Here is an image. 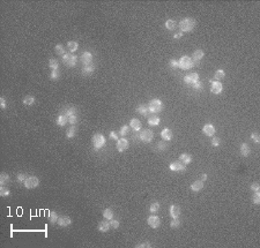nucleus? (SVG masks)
Here are the masks:
<instances>
[{"instance_id": "26", "label": "nucleus", "mask_w": 260, "mask_h": 248, "mask_svg": "<svg viewBox=\"0 0 260 248\" xmlns=\"http://www.w3.org/2000/svg\"><path fill=\"white\" fill-rule=\"evenodd\" d=\"M137 112L140 113L141 115H148L149 114V109H148V105H145V104H141L137 108Z\"/></svg>"}, {"instance_id": "20", "label": "nucleus", "mask_w": 260, "mask_h": 248, "mask_svg": "<svg viewBox=\"0 0 260 248\" xmlns=\"http://www.w3.org/2000/svg\"><path fill=\"white\" fill-rule=\"evenodd\" d=\"M204 51L202 50H195L194 52H193V54H192V60H193V62H199L202 58H204Z\"/></svg>"}, {"instance_id": "54", "label": "nucleus", "mask_w": 260, "mask_h": 248, "mask_svg": "<svg viewBox=\"0 0 260 248\" xmlns=\"http://www.w3.org/2000/svg\"><path fill=\"white\" fill-rule=\"evenodd\" d=\"M135 247L137 248H143V247L149 248V247H151V245L149 244V242H143V244H139V245H137Z\"/></svg>"}, {"instance_id": "33", "label": "nucleus", "mask_w": 260, "mask_h": 248, "mask_svg": "<svg viewBox=\"0 0 260 248\" xmlns=\"http://www.w3.org/2000/svg\"><path fill=\"white\" fill-rule=\"evenodd\" d=\"M58 218H59V216H58V214L55 211H50L49 212V221H50V223L55 224V223L58 221Z\"/></svg>"}, {"instance_id": "48", "label": "nucleus", "mask_w": 260, "mask_h": 248, "mask_svg": "<svg viewBox=\"0 0 260 248\" xmlns=\"http://www.w3.org/2000/svg\"><path fill=\"white\" fill-rule=\"evenodd\" d=\"M169 65H170V67L171 68H174V69H176L179 67V65H178V61L176 60V59H171L170 61H169Z\"/></svg>"}, {"instance_id": "29", "label": "nucleus", "mask_w": 260, "mask_h": 248, "mask_svg": "<svg viewBox=\"0 0 260 248\" xmlns=\"http://www.w3.org/2000/svg\"><path fill=\"white\" fill-rule=\"evenodd\" d=\"M67 47H68L69 52L73 53V52H75V51L79 49V44H78V42H75V41H69L68 43H67Z\"/></svg>"}, {"instance_id": "49", "label": "nucleus", "mask_w": 260, "mask_h": 248, "mask_svg": "<svg viewBox=\"0 0 260 248\" xmlns=\"http://www.w3.org/2000/svg\"><path fill=\"white\" fill-rule=\"evenodd\" d=\"M220 142H221L220 138H218V136H214V138H213V140H212V146H213V147H219Z\"/></svg>"}, {"instance_id": "44", "label": "nucleus", "mask_w": 260, "mask_h": 248, "mask_svg": "<svg viewBox=\"0 0 260 248\" xmlns=\"http://www.w3.org/2000/svg\"><path fill=\"white\" fill-rule=\"evenodd\" d=\"M156 148H157L158 151H164L165 149L168 148V143H165V142H158V144L156 146Z\"/></svg>"}, {"instance_id": "3", "label": "nucleus", "mask_w": 260, "mask_h": 248, "mask_svg": "<svg viewBox=\"0 0 260 248\" xmlns=\"http://www.w3.org/2000/svg\"><path fill=\"white\" fill-rule=\"evenodd\" d=\"M178 65H179V68L180 69L187 70V69L192 68V67L194 66V62H193L191 57H189V55H183V57L179 59Z\"/></svg>"}, {"instance_id": "28", "label": "nucleus", "mask_w": 260, "mask_h": 248, "mask_svg": "<svg viewBox=\"0 0 260 248\" xmlns=\"http://www.w3.org/2000/svg\"><path fill=\"white\" fill-rule=\"evenodd\" d=\"M160 121H161L160 117H157V115H155V114H153V113H151V117L148 118V124L151 125V126H157V125L160 124Z\"/></svg>"}, {"instance_id": "5", "label": "nucleus", "mask_w": 260, "mask_h": 248, "mask_svg": "<svg viewBox=\"0 0 260 248\" xmlns=\"http://www.w3.org/2000/svg\"><path fill=\"white\" fill-rule=\"evenodd\" d=\"M91 142H93L94 149L95 150H99L101 148H103L105 146V138L102 134H95L93 136V138H91Z\"/></svg>"}, {"instance_id": "23", "label": "nucleus", "mask_w": 260, "mask_h": 248, "mask_svg": "<svg viewBox=\"0 0 260 248\" xmlns=\"http://www.w3.org/2000/svg\"><path fill=\"white\" fill-rule=\"evenodd\" d=\"M251 153V148L247 143H242L241 144V155L243 157H247Z\"/></svg>"}, {"instance_id": "53", "label": "nucleus", "mask_w": 260, "mask_h": 248, "mask_svg": "<svg viewBox=\"0 0 260 248\" xmlns=\"http://www.w3.org/2000/svg\"><path fill=\"white\" fill-rule=\"evenodd\" d=\"M110 138H113V140L118 141V140L120 138V135H119L117 132H111V133H110Z\"/></svg>"}, {"instance_id": "50", "label": "nucleus", "mask_w": 260, "mask_h": 248, "mask_svg": "<svg viewBox=\"0 0 260 248\" xmlns=\"http://www.w3.org/2000/svg\"><path fill=\"white\" fill-rule=\"evenodd\" d=\"M110 225H111V227H112V229H115V230H116V229H118V227H119V221L112 218V219H111V221H110Z\"/></svg>"}, {"instance_id": "43", "label": "nucleus", "mask_w": 260, "mask_h": 248, "mask_svg": "<svg viewBox=\"0 0 260 248\" xmlns=\"http://www.w3.org/2000/svg\"><path fill=\"white\" fill-rule=\"evenodd\" d=\"M252 201H253V203L254 204H260V193L259 192H254L253 194V197H252Z\"/></svg>"}, {"instance_id": "37", "label": "nucleus", "mask_w": 260, "mask_h": 248, "mask_svg": "<svg viewBox=\"0 0 260 248\" xmlns=\"http://www.w3.org/2000/svg\"><path fill=\"white\" fill-rule=\"evenodd\" d=\"M224 77H225V72H224L223 69L216 70V73H215V79H216V81H221V80H223Z\"/></svg>"}, {"instance_id": "4", "label": "nucleus", "mask_w": 260, "mask_h": 248, "mask_svg": "<svg viewBox=\"0 0 260 248\" xmlns=\"http://www.w3.org/2000/svg\"><path fill=\"white\" fill-rule=\"evenodd\" d=\"M65 114L68 119V123L71 125H75L76 121H78V110L74 108V106H71V108H67L65 110Z\"/></svg>"}, {"instance_id": "9", "label": "nucleus", "mask_w": 260, "mask_h": 248, "mask_svg": "<svg viewBox=\"0 0 260 248\" xmlns=\"http://www.w3.org/2000/svg\"><path fill=\"white\" fill-rule=\"evenodd\" d=\"M170 170L171 171H174V172H179V173H181V172H184L185 170H186V165L184 164V163H181L180 161H176V162H172L171 164H170Z\"/></svg>"}, {"instance_id": "19", "label": "nucleus", "mask_w": 260, "mask_h": 248, "mask_svg": "<svg viewBox=\"0 0 260 248\" xmlns=\"http://www.w3.org/2000/svg\"><path fill=\"white\" fill-rule=\"evenodd\" d=\"M204 188V181L202 180H195L194 182H192L191 189L193 192H200Z\"/></svg>"}, {"instance_id": "56", "label": "nucleus", "mask_w": 260, "mask_h": 248, "mask_svg": "<svg viewBox=\"0 0 260 248\" xmlns=\"http://www.w3.org/2000/svg\"><path fill=\"white\" fill-rule=\"evenodd\" d=\"M181 36H183V32L180 31V32H177V34L174 35V38H175V39H178V38H181Z\"/></svg>"}, {"instance_id": "1", "label": "nucleus", "mask_w": 260, "mask_h": 248, "mask_svg": "<svg viewBox=\"0 0 260 248\" xmlns=\"http://www.w3.org/2000/svg\"><path fill=\"white\" fill-rule=\"evenodd\" d=\"M195 26H197V21L192 17L183 19L178 24V27H179L181 32H190L195 28Z\"/></svg>"}, {"instance_id": "35", "label": "nucleus", "mask_w": 260, "mask_h": 248, "mask_svg": "<svg viewBox=\"0 0 260 248\" xmlns=\"http://www.w3.org/2000/svg\"><path fill=\"white\" fill-rule=\"evenodd\" d=\"M128 132H130V126H128V125H124L123 127L119 129L118 134H119L122 138H124V136H126V135L128 134Z\"/></svg>"}, {"instance_id": "13", "label": "nucleus", "mask_w": 260, "mask_h": 248, "mask_svg": "<svg viewBox=\"0 0 260 248\" xmlns=\"http://www.w3.org/2000/svg\"><path fill=\"white\" fill-rule=\"evenodd\" d=\"M199 81V74L198 73H191V74H189V75H186L185 77H184V82L187 83V84H194L195 82H198Z\"/></svg>"}, {"instance_id": "2", "label": "nucleus", "mask_w": 260, "mask_h": 248, "mask_svg": "<svg viewBox=\"0 0 260 248\" xmlns=\"http://www.w3.org/2000/svg\"><path fill=\"white\" fill-rule=\"evenodd\" d=\"M148 109H149V112L153 113V114H156V113H160L161 111L163 110V103L162 100L155 98V99H151L148 104Z\"/></svg>"}, {"instance_id": "41", "label": "nucleus", "mask_w": 260, "mask_h": 248, "mask_svg": "<svg viewBox=\"0 0 260 248\" xmlns=\"http://www.w3.org/2000/svg\"><path fill=\"white\" fill-rule=\"evenodd\" d=\"M0 195H1L2 197H7V196L11 195V191H9L7 187L1 186V188H0Z\"/></svg>"}, {"instance_id": "25", "label": "nucleus", "mask_w": 260, "mask_h": 248, "mask_svg": "<svg viewBox=\"0 0 260 248\" xmlns=\"http://www.w3.org/2000/svg\"><path fill=\"white\" fill-rule=\"evenodd\" d=\"M179 161H180L181 163H184L185 165H189V164H191V162H192V156L189 155V153H181V155L179 156Z\"/></svg>"}, {"instance_id": "47", "label": "nucleus", "mask_w": 260, "mask_h": 248, "mask_svg": "<svg viewBox=\"0 0 260 248\" xmlns=\"http://www.w3.org/2000/svg\"><path fill=\"white\" fill-rule=\"evenodd\" d=\"M16 180H17V182H20V183H24V181L27 180V176L26 174H23V173H20V174H17V177H16Z\"/></svg>"}, {"instance_id": "46", "label": "nucleus", "mask_w": 260, "mask_h": 248, "mask_svg": "<svg viewBox=\"0 0 260 248\" xmlns=\"http://www.w3.org/2000/svg\"><path fill=\"white\" fill-rule=\"evenodd\" d=\"M192 88H193L195 91H201V90H202V83L200 82V81H198V82H195L194 84H192Z\"/></svg>"}, {"instance_id": "42", "label": "nucleus", "mask_w": 260, "mask_h": 248, "mask_svg": "<svg viewBox=\"0 0 260 248\" xmlns=\"http://www.w3.org/2000/svg\"><path fill=\"white\" fill-rule=\"evenodd\" d=\"M170 226L171 229H178L180 226V221L178 218H172V221H170Z\"/></svg>"}, {"instance_id": "45", "label": "nucleus", "mask_w": 260, "mask_h": 248, "mask_svg": "<svg viewBox=\"0 0 260 248\" xmlns=\"http://www.w3.org/2000/svg\"><path fill=\"white\" fill-rule=\"evenodd\" d=\"M160 203L158 202H155V203H153L151 207H149V210H151V212H157L158 210H160Z\"/></svg>"}, {"instance_id": "51", "label": "nucleus", "mask_w": 260, "mask_h": 248, "mask_svg": "<svg viewBox=\"0 0 260 248\" xmlns=\"http://www.w3.org/2000/svg\"><path fill=\"white\" fill-rule=\"evenodd\" d=\"M251 138H252V140H253L256 143H259V142H260V136H259V134H258L257 132H254V133L251 135Z\"/></svg>"}, {"instance_id": "8", "label": "nucleus", "mask_w": 260, "mask_h": 248, "mask_svg": "<svg viewBox=\"0 0 260 248\" xmlns=\"http://www.w3.org/2000/svg\"><path fill=\"white\" fill-rule=\"evenodd\" d=\"M24 186L28 189H32V188H36L40 186V179L37 177H29L27 178V180L24 181Z\"/></svg>"}, {"instance_id": "57", "label": "nucleus", "mask_w": 260, "mask_h": 248, "mask_svg": "<svg viewBox=\"0 0 260 248\" xmlns=\"http://www.w3.org/2000/svg\"><path fill=\"white\" fill-rule=\"evenodd\" d=\"M201 180H202V181H205V180H207V174H202V176H201Z\"/></svg>"}, {"instance_id": "38", "label": "nucleus", "mask_w": 260, "mask_h": 248, "mask_svg": "<svg viewBox=\"0 0 260 248\" xmlns=\"http://www.w3.org/2000/svg\"><path fill=\"white\" fill-rule=\"evenodd\" d=\"M9 181V176L7 173H1L0 174V185L4 186Z\"/></svg>"}, {"instance_id": "11", "label": "nucleus", "mask_w": 260, "mask_h": 248, "mask_svg": "<svg viewBox=\"0 0 260 248\" xmlns=\"http://www.w3.org/2000/svg\"><path fill=\"white\" fill-rule=\"evenodd\" d=\"M212 87H210V92L214 95H219L223 90V85L220 81H210Z\"/></svg>"}, {"instance_id": "55", "label": "nucleus", "mask_w": 260, "mask_h": 248, "mask_svg": "<svg viewBox=\"0 0 260 248\" xmlns=\"http://www.w3.org/2000/svg\"><path fill=\"white\" fill-rule=\"evenodd\" d=\"M0 108H1L2 110H5V109H6V99H5L4 97H1V98H0Z\"/></svg>"}, {"instance_id": "22", "label": "nucleus", "mask_w": 260, "mask_h": 248, "mask_svg": "<svg viewBox=\"0 0 260 248\" xmlns=\"http://www.w3.org/2000/svg\"><path fill=\"white\" fill-rule=\"evenodd\" d=\"M67 123H68V119H67V117H66L65 113H61V114L58 115V118H57V125H58V126L64 127Z\"/></svg>"}, {"instance_id": "40", "label": "nucleus", "mask_w": 260, "mask_h": 248, "mask_svg": "<svg viewBox=\"0 0 260 248\" xmlns=\"http://www.w3.org/2000/svg\"><path fill=\"white\" fill-rule=\"evenodd\" d=\"M49 67L51 69H58L59 67V62H58V60H55V59H50L49 60Z\"/></svg>"}, {"instance_id": "27", "label": "nucleus", "mask_w": 260, "mask_h": 248, "mask_svg": "<svg viewBox=\"0 0 260 248\" xmlns=\"http://www.w3.org/2000/svg\"><path fill=\"white\" fill-rule=\"evenodd\" d=\"M94 72H95V66H94L93 64H90V65H86L82 69L83 75H90V74H93Z\"/></svg>"}, {"instance_id": "7", "label": "nucleus", "mask_w": 260, "mask_h": 248, "mask_svg": "<svg viewBox=\"0 0 260 248\" xmlns=\"http://www.w3.org/2000/svg\"><path fill=\"white\" fill-rule=\"evenodd\" d=\"M139 138H140V140H141L142 142L149 143V142L153 141V138H154V132L151 130V129H143V130L139 134Z\"/></svg>"}, {"instance_id": "16", "label": "nucleus", "mask_w": 260, "mask_h": 248, "mask_svg": "<svg viewBox=\"0 0 260 248\" xmlns=\"http://www.w3.org/2000/svg\"><path fill=\"white\" fill-rule=\"evenodd\" d=\"M161 136L162 138L166 141V142H169V141H171L172 138H174V134H172V130L171 129H169V128H164L162 132H161Z\"/></svg>"}, {"instance_id": "39", "label": "nucleus", "mask_w": 260, "mask_h": 248, "mask_svg": "<svg viewBox=\"0 0 260 248\" xmlns=\"http://www.w3.org/2000/svg\"><path fill=\"white\" fill-rule=\"evenodd\" d=\"M59 76H60L59 69H52V72H51V75H50L51 80H52V81H57V80H59Z\"/></svg>"}, {"instance_id": "18", "label": "nucleus", "mask_w": 260, "mask_h": 248, "mask_svg": "<svg viewBox=\"0 0 260 248\" xmlns=\"http://www.w3.org/2000/svg\"><path fill=\"white\" fill-rule=\"evenodd\" d=\"M110 227H111V225H110L109 219H105V221H102L98 223V230L101 232H108Z\"/></svg>"}, {"instance_id": "14", "label": "nucleus", "mask_w": 260, "mask_h": 248, "mask_svg": "<svg viewBox=\"0 0 260 248\" xmlns=\"http://www.w3.org/2000/svg\"><path fill=\"white\" fill-rule=\"evenodd\" d=\"M202 133L205 134L206 136L212 138V136H214V134H215V127L212 124H206L205 126H204V128H202Z\"/></svg>"}, {"instance_id": "24", "label": "nucleus", "mask_w": 260, "mask_h": 248, "mask_svg": "<svg viewBox=\"0 0 260 248\" xmlns=\"http://www.w3.org/2000/svg\"><path fill=\"white\" fill-rule=\"evenodd\" d=\"M170 215H171L172 218H178L179 215H180V208L176 204H172L170 207Z\"/></svg>"}, {"instance_id": "6", "label": "nucleus", "mask_w": 260, "mask_h": 248, "mask_svg": "<svg viewBox=\"0 0 260 248\" xmlns=\"http://www.w3.org/2000/svg\"><path fill=\"white\" fill-rule=\"evenodd\" d=\"M63 61L66 66L68 67H74L78 62V58L76 55H74L73 53H66L65 55H63Z\"/></svg>"}, {"instance_id": "10", "label": "nucleus", "mask_w": 260, "mask_h": 248, "mask_svg": "<svg viewBox=\"0 0 260 248\" xmlns=\"http://www.w3.org/2000/svg\"><path fill=\"white\" fill-rule=\"evenodd\" d=\"M128 147H130L128 140H126L125 138H119V140L117 141V146H116V148H117V150H118L119 152H124L125 150H127Z\"/></svg>"}, {"instance_id": "30", "label": "nucleus", "mask_w": 260, "mask_h": 248, "mask_svg": "<svg viewBox=\"0 0 260 248\" xmlns=\"http://www.w3.org/2000/svg\"><path fill=\"white\" fill-rule=\"evenodd\" d=\"M75 134H76V126H75V125H72L68 129H67V132H66V138H74Z\"/></svg>"}, {"instance_id": "52", "label": "nucleus", "mask_w": 260, "mask_h": 248, "mask_svg": "<svg viewBox=\"0 0 260 248\" xmlns=\"http://www.w3.org/2000/svg\"><path fill=\"white\" fill-rule=\"evenodd\" d=\"M251 189H252L253 192H259L260 185L258 183V182H253V183L251 185Z\"/></svg>"}, {"instance_id": "31", "label": "nucleus", "mask_w": 260, "mask_h": 248, "mask_svg": "<svg viewBox=\"0 0 260 248\" xmlns=\"http://www.w3.org/2000/svg\"><path fill=\"white\" fill-rule=\"evenodd\" d=\"M176 27H177L176 21H174V20H166V22H165V28H166L168 30H175Z\"/></svg>"}, {"instance_id": "15", "label": "nucleus", "mask_w": 260, "mask_h": 248, "mask_svg": "<svg viewBox=\"0 0 260 248\" xmlns=\"http://www.w3.org/2000/svg\"><path fill=\"white\" fill-rule=\"evenodd\" d=\"M58 225L59 226H61V227H67L69 226L71 224H72V219L69 218L68 216H60L59 218H58Z\"/></svg>"}, {"instance_id": "21", "label": "nucleus", "mask_w": 260, "mask_h": 248, "mask_svg": "<svg viewBox=\"0 0 260 248\" xmlns=\"http://www.w3.org/2000/svg\"><path fill=\"white\" fill-rule=\"evenodd\" d=\"M130 127L134 130V132H139L140 129H141V127H142V125H141V121L137 119V118H133L132 120H131V123H130Z\"/></svg>"}, {"instance_id": "32", "label": "nucleus", "mask_w": 260, "mask_h": 248, "mask_svg": "<svg viewBox=\"0 0 260 248\" xmlns=\"http://www.w3.org/2000/svg\"><path fill=\"white\" fill-rule=\"evenodd\" d=\"M35 103V97L34 96H30V95H28L23 98V104L24 105H27V106H30V105H32Z\"/></svg>"}, {"instance_id": "34", "label": "nucleus", "mask_w": 260, "mask_h": 248, "mask_svg": "<svg viewBox=\"0 0 260 248\" xmlns=\"http://www.w3.org/2000/svg\"><path fill=\"white\" fill-rule=\"evenodd\" d=\"M55 53L58 55H65L66 53H65V47H64V45H61V44H58V45H55Z\"/></svg>"}, {"instance_id": "12", "label": "nucleus", "mask_w": 260, "mask_h": 248, "mask_svg": "<svg viewBox=\"0 0 260 248\" xmlns=\"http://www.w3.org/2000/svg\"><path fill=\"white\" fill-rule=\"evenodd\" d=\"M147 223H148V225L151 226V229H157V227L161 225V219H160L157 216L153 215V216H149V217H148Z\"/></svg>"}, {"instance_id": "36", "label": "nucleus", "mask_w": 260, "mask_h": 248, "mask_svg": "<svg viewBox=\"0 0 260 248\" xmlns=\"http://www.w3.org/2000/svg\"><path fill=\"white\" fill-rule=\"evenodd\" d=\"M103 217H104L105 219H110V221H111V219L113 218V211H112L111 209H109V208L105 209V210L103 211Z\"/></svg>"}, {"instance_id": "17", "label": "nucleus", "mask_w": 260, "mask_h": 248, "mask_svg": "<svg viewBox=\"0 0 260 248\" xmlns=\"http://www.w3.org/2000/svg\"><path fill=\"white\" fill-rule=\"evenodd\" d=\"M81 61L82 64L86 66V65H90L91 61H93V54L90 52H84L81 54Z\"/></svg>"}]
</instances>
